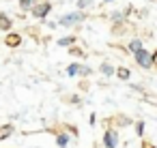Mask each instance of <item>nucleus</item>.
I'll return each mask as SVG.
<instances>
[{
  "instance_id": "obj_1",
  "label": "nucleus",
  "mask_w": 157,
  "mask_h": 148,
  "mask_svg": "<svg viewBox=\"0 0 157 148\" xmlns=\"http://www.w3.org/2000/svg\"><path fill=\"white\" fill-rule=\"evenodd\" d=\"M84 20V13L82 11H73V13H65L60 20H58V24L60 26H75L78 22H82Z\"/></svg>"
},
{
  "instance_id": "obj_2",
  "label": "nucleus",
  "mask_w": 157,
  "mask_h": 148,
  "mask_svg": "<svg viewBox=\"0 0 157 148\" xmlns=\"http://www.w3.org/2000/svg\"><path fill=\"white\" fill-rule=\"evenodd\" d=\"M133 56H136V62H138L142 69H148L151 65H155V58H153L146 50H140V52H136Z\"/></svg>"
},
{
  "instance_id": "obj_3",
  "label": "nucleus",
  "mask_w": 157,
  "mask_h": 148,
  "mask_svg": "<svg viewBox=\"0 0 157 148\" xmlns=\"http://www.w3.org/2000/svg\"><path fill=\"white\" fill-rule=\"evenodd\" d=\"M50 11H52V5H50V2H41V5H35V9H33V15L41 20V17H45Z\"/></svg>"
},
{
  "instance_id": "obj_4",
  "label": "nucleus",
  "mask_w": 157,
  "mask_h": 148,
  "mask_svg": "<svg viewBox=\"0 0 157 148\" xmlns=\"http://www.w3.org/2000/svg\"><path fill=\"white\" fill-rule=\"evenodd\" d=\"M105 146H108V148H114V146H116V133H114V131H108V133H105Z\"/></svg>"
},
{
  "instance_id": "obj_5",
  "label": "nucleus",
  "mask_w": 157,
  "mask_h": 148,
  "mask_svg": "<svg viewBox=\"0 0 157 148\" xmlns=\"http://www.w3.org/2000/svg\"><path fill=\"white\" fill-rule=\"evenodd\" d=\"M35 5H37V0H20V7H22L24 11H33Z\"/></svg>"
},
{
  "instance_id": "obj_6",
  "label": "nucleus",
  "mask_w": 157,
  "mask_h": 148,
  "mask_svg": "<svg viewBox=\"0 0 157 148\" xmlns=\"http://www.w3.org/2000/svg\"><path fill=\"white\" fill-rule=\"evenodd\" d=\"M0 28H2V30H9V28H11V20H9V15H5V13H0Z\"/></svg>"
},
{
  "instance_id": "obj_7",
  "label": "nucleus",
  "mask_w": 157,
  "mask_h": 148,
  "mask_svg": "<svg viewBox=\"0 0 157 148\" xmlns=\"http://www.w3.org/2000/svg\"><path fill=\"white\" fill-rule=\"evenodd\" d=\"M13 133V124H5V127H0V139H5Z\"/></svg>"
},
{
  "instance_id": "obj_8",
  "label": "nucleus",
  "mask_w": 157,
  "mask_h": 148,
  "mask_svg": "<svg viewBox=\"0 0 157 148\" xmlns=\"http://www.w3.org/2000/svg\"><path fill=\"white\" fill-rule=\"evenodd\" d=\"M20 41H22V37H20V35H9V37H7V45H11V47L20 45Z\"/></svg>"
},
{
  "instance_id": "obj_9",
  "label": "nucleus",
  "mask_w": 157,
  "mask_h": 148,
  "mask_svg": "<svg viewBox=\"0 0 157 148\" xmlns=\"http://www.w3.org/2000/svg\"><path fill=\"white\" fill-rule=\"evenodd\" d=\"M129 50H131L133 54H136V52H140V50H144V47H142V41H140V39H133V41L129 43Z\"/></svg>"
},
{
  "instance_id": "obj_10",
  "label": "nucleus",
  "mask_w": 157,
  "mask_h": 148,
  "mask_svg": "<svg viewBox=\"0 0 157 148\" xmlns=\"http://www.w3.org/2000/svg\"><path fill=\"white\" fill-rule=\"evenodd\" d=\"M80 69H82L80 65H69V67H67V75H69V77H73V75H78V73H80Z\"/></svg>"
},
{
  "instance_id": "obj_11",
  "label": "nucleus",
  "mask_w": 157,
  "mask_h": 148,
  "mask_svg": "<svg viewBox=\"0 0 157 148\" xmlns=\"http://www.w3.org/2000/svg\"><path fill=\"white\" fill-rule=\"evenodd\" d=\"M73 37H65V39H58V45H63V47H71L73 45Z\"/></svg>"
},
{
  "instance_id": "obj_12",
  "label": "nucleus",
  "mask_w": 157,
  "mask_h": 148,
  "mask_svg": "<svg viewBox=\"0 0 157 148\" xmlns=\"http://www.w3.org/2000/svg\"><path fill=\"white\" fill-rule=\"evenodd\" d=\"M101 73H103V75H112V73H116V71H114V67H112V65L103 62V65H101Z\"/></svg>"
},
{
  "instance_id": "obj_13",
  "label": "nucleus",
  "mask_w": 157,
  "mask_h": 148,
  "mask_svg": "<svg viewBox=\"0 0 157 148\" xmlns=\"http://www.w3.org/2000/svg\"><path fill=\"white\" fill-rule=\"evenodd\" d=\"M116 75L121 77V80H129V69H125V67H121V69H116Z\"/></svg>"
},
{
  "instance_id": "obj_14",
  "label": "nucleus",
  "mask_w": 157,
  "mask_h": 148,
  "mask_svg": "<svg viewBox=\"0 0 157 148\" xmlns=\"http://www.w3.org/2000/svg\"><path fill=\"white\" fill-rule=\"evenodd\" d=\"M93 0H78V9H88Z\"/></svg>"
},
{
  "instance_id": "obj_15",
  "label": "nucleus",
  "mask_w": 157,
  "mask_h": 148,
  "mask_svg": "<svg viewBox=\"0 0 157 148\" xmlns=\"http://www.w3.org/2000/svg\"><path fill=\"white\" fill-rule=\"evenodd\" d=\"M67 142H69V139H67V135H60V137H58V146H60V148H65V146H67Z\"/></svg>"
},
{
  "instance_id": "obj_16",
  "label": "nucleus",
  "mask_w": 157,
  "mask_h": 148,
  "mask_svg": "<svg viewBox=\"0 0 157 148\" xmlns=\"http://www.w3.org/2000/svg\"><path fill=\"white\" fill-rule=\"evenodd\" d=\"M123 17H125V15H123V13H118V11H116V13H112V20H114V22H121Z\"/></svg>"
},
{
  "instance_id": "obj_17",
  "label": "nucleus",
  "mask_w": 157,
  "mask_h": 148,
  "mask_svg": "<svg viewBox=\"0 0 157 148\" xmlns=\"http://www.w3.org/2000/svg\"><path fill=\"white\" fill-rule=\"evenodd\" d=\"M80 73H82V75H90V69H88V67H82Z\"/></svg>"
},
{
  "instance_id": "obj_18",
  "label": "nucleus",
  "mask_w": 157,
  "mask_h": 148,
  "mask_svg": "<svg viewBox=\"0 0 157 148\" xmlns=\"http://www.w3.org/2000/svg\"><path fill=\"white\" fill-rule=\"evenodd\" d=\"M153 58H155V65H157V52H155V56H153Z\"/></svg>"
},
{
  "instance_id": "obj_19",
  "label": "nucleus",
  "mask_w": 157,
  "mask_h": 148,
  "mask_svg": "<svg viewBox=\"0 0 157 148\" xmlns=\"http://www.w3.org/2000/svg\"><path fill=\"white\" fill-rule=\"evenodd\" d=\"M103 2H112V0H103Z\"/></svg>"
}]
</instances>
